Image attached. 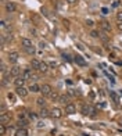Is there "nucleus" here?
<instances>
[{
    "instance_id": "nucleus-1",
    "label": "nucleus",
    "mask_w": 122,
    "mask_h": 136,
    "mask_svg": "<svg viewBox=\"0 0 122 136\" xmlns=\"http://www.w3.org/2000/svg\"><path fill=\"white\" fill-rule=\"evenodd\" d=\"M82 114L90 115V117H94V114H96V108L89 106V104H83V106H82Z\"/></svg>"
},
{
    "instance_id": "nucleus-2",
    "label": "nucleus",
    "mask_w": 122,
    "mask_h": 136,
    "mask_svg": "<svg viewBox=\"0 0 122 136\" xmlns=\"http://www.w3.org/2000/svg\"><path fill=\"white\" fill-rule=\"evenodd\" d=\"M74 61H75V63H76L79 67H86V65H87L86 60H85L82 56H79V54H76V56L74 57Z\"/></svg>"
},
{
    "instance_id": "nucleus-3",
    "label": "nucleus",
    "mask_w": 122,
    "mask_h": 136,
    "mask_svg": "<svg viewBox=\"0 0 122 136\" xmlns=\"http://www.w3.org/2000/svg\"><path fill=\"white\" fill-rule=\"evenodd\" d=\"M40 92H42L43 96H50V93L53 92V89H52V86H50V85L45 83V85L42 86V89H40Z\"/></svg>"
},
{
    "instance_id": "nucleus-4",
    "label": "nucleus",
    "mask_w": 122,
    "mask_h": 136,
    "mask_svg": "<svg viewBox=\"0 0 122 136\" xmlns=\"http://www.w3.org/2000/svg\"><path fill=\"white\" fill-rule=\"evenodd\" d=\"M18 59H19L18 52H10L8 53V61H10V63H17Z\"/></svg>"
},
{
    "instance_id": "nucleus-5",
    "label": "nucleus",
    "mask_w": 122,
    "mask_h": 136,
    "mask_svg": "<svg viewBox=\"0 0 122 136\" xmlns=\"http://www.w3.org/2000/svg\"><path fill=\"white\" fill-rule=\"evenodd\" d=\"M15 93H17V96H19V97H26V94H28V90H26L24 86H21V88H17Z\"/></svg>"
},
{
    "instance_id": "nucleus-6",
    "label": "nucleus",
    "mask_w": 122,
    "mask_h": 136,
    "mask_svg": "<svg viewBox=\"0 0 122 136\" xmlns=\"http://www.w3.org/2000/svg\"><path fill=\"white\" fill-rule=\"evenodd\" d=\"M24 83H25V78H24V76H17L15 79H14V85H15L17 88L24 86Z\"/></svg>"
},
{
    "instance_id": "nucleus-7",
    "label": "nucleus",
    "mask_w": 122,
    "mask_h": 136,
    "mask_svg": "<svg viewBox=\"0 0 122 136\" xmlns=\"http://www.w3.org/2000/svg\"><path fill=\"white\" fill-rule=\"evenodd\" d=\"M75 111H76V108H75V106H74V104H67L65 106V114H75Z\"/></svg>"
},
{
    "instance_id": "nucleus-8",
    "label": "nucleus",
    "mask_w": 122,
    "mask_h": 136,
    "mask_svg": "<svg viewBox=\"0 0 122 136\" xmlns=\"http://www.w3.org/2000/svg\"><path fill=\"white\" fill-rule=\"evenodd\" d=\"M19 72H21V68H19L18 65H14L11 70H10V75L11 76H18Z\"/></svg>"
},
{
    "instance_id": "nucleus-9",
    "label": "nucleus",
    "mask_w": 122,
    "mask_h": 136,
    "mask_svg": "<svg viewBox=\"0 0 122 136\" xmlns=\"http://www.w3.org/2000/svg\"><path fill=\"white\" fill-rule=\"evenodd\" d=\"M52 117H54V118H61L63 117V111L60 110V108H53L52 110Z\"/></svg>"
},
{
    "instance_id": "nucleus-10",
    "label": "nucleus",
    "mask_w": 122,
    "mask_h": 136,
    "mask_svg": "<svg viewBox=\"0 0 122 136\" xmlns=\"http://www.w3.org/2000/svg\"><path fill=\"white\" fill-rule=\"evenodd\" d=\"M58 101L61 104H64V106H67V104H69V96H67V94H61Z\"/></svg>"
},
{
    "instance_id": "nucleus-11",
    "label": "nucleus",
    "mask_w": 122,
    "mask_h": 136,
    "mask_svg": "<svg viewBox=\"0 0 122 136\" xmlns=\"http://www.w3.org/2000/svg\"><path fill=\"white\" fill-rule=\"evenodd\" d=\"M39 115L42 118H46V117H49V115H52V113H50L46 107H42V108H40V111H39Z\"/></svg>"
},
{
    "instance_id": "nucleus-12",
    "label": "nucleus",
    "mask_w": 122,
    "mask_h": 136,
    "mask_svg": "<svg viewBox=\"0 0 122 136\" xmlns=\"http://www.w3.org/2000/svg\"><path fill=\"white\" fill-rule=\"evenodd\" d=\"M21 45L24 49H26V47H30V46H33L32 45V40H29V39H26V38H22L21 39Z\"/></svg>"
},
{
    "instance_id": "nucleus-13",
    "label": "nucleus",
    "mask_w": 122,
    "mask_h": 136,
    "mask_svg": "<svg viewBox=\"0 0 122 136\" xmlns=\"http://www.w3.org/2000/svg\"><path fill=\"white\" fill-rule=\"evenodd\" d=\"M40 89H42V86H39L38 83H32V85L29 86L28 90H30L32 93H38V92H40Z\"/></svg>"
},
{
    "instance_id": "nucleus-14",
    "label": "nucleus",
    "mask_w": 122,
    "mask_h": 136,
    "mask_svg": "<svg viewBox=\"0 0 122 136\" xmlns=\"http://www.w3.org/2000/svg\"><path fill=\"white\" fill-rule=\"evenodd\" d=\"M6 10H7L8 13H14L15 10H17V6L14 4V3H11V2H8L7 4H6Z\"/></svg>"
},
{
    "instance_id": "nucleus-15",
    "label": "nucleus",
    "mask_w": 122,
    "mask_h": 136,
    "mask_svg": "<svg viewBox=\"0 0 122 136\" xmlns=\"http://www.w3.org/2000/svg\"><path fill=\"white\" fill-rule=\"evenodd\" d=\"M8 121H10V114L3 113L2 115H0V122H2V124H7Z\"/></svg>"
},
{
    "instance_id": "nucleus-16",
    "label": "nucleus",
    "mask_w": 122,
    "mask_h": 136,
    "mask_svg": "<svg viewBox=\"0 0 122 136\" xmlns=\"http://www.w3.org/2000/svg\"><path fill=\"white\" fill-rule=\"evenodd\" d=\"M15 136H28V131L25 128H19V129H17Z\"/></svg>"
},
{
    "instance_id": "nucleus-17",
    "label": "nucleus",
    "mask_w": 122,
    "mask_h": 136,
    "mask_svg": "<svg viewBox=\"0 0 122 136\" xmlns=\"http://www.w3.org/2000/svg\"><path fill=\"white\" fill-rule=\"evenodd\" d=\"M49 64L47 63H45V61H42V63H40V67H39V71L40 72H47V70H49Z\"/></svg>"
},
{
    "instance_id": "nucleus-18",
    "label": "nucleus",
    "mask_w": 122,
    "mask_h": 136,
    "mask_svg": "<svg viewBox=\"0 0 122 136\" xmlns=\"http://www.w3.org/2000/svg\"><path fill=\"white\" fill-rule=\"evenodd\" d=\"M22 76H24V78H25V81H26V79H32V76H33V75H32V71H30V70H29V68H26V70H25V71H24Z\"/></svg>"
},
{
    "instance_id": "nucleus-19",
    "label": "nucleus",
    "mask_w": 122,
    "mask_h": 136,
    "mask_svg": "<svg viewBox=\"0 0 122 136\" xmlns=\"http://www.w3.org/2000/svg\"><path fill=\"white\" fill-rule=\"evenodd\" d=\"M101 28L106 31V32H110V31H111V25H110V22H107V21H101Z\"/></svg>"
},
{
    "instance_id": "nucleus-20",
    "label": "nucleus",
    "mask_w": 122,
    "mask_h": 136,
    "mask_svg": "<svg viewBox=\"0 0 122 136\" xmlns=\"http://www.w3.org/2000/svg\"><path fill=\"white\" fill-rule=\"evenodd\" d=\"M110 97L113 99V100H114V101H115V103H117V104L119 103V97L117 96V93H115L114 90H111V92H110Z\"/></svg>"
},
{
    "instance_id": "nucleus-21",
    "label": "nucleus",
    "mask_w": 122,
    "mask_h": 136,
    "mask_svg": "<svg viewBox=\"0 0 122 136\" xmlns=\"http://www.w3.org/2000/svg\"><path fill=\"white\" fill-rule=\"evenodd\" d=\"M50 100H58V99H60V96H58V93H57V92L56 90H53L52 92V93H50Z\"/></svg>"
},
{
    "instance_id": "nucleus-22",
    "label": "nucleus",
    "mask_w": 122,
    "mask_h": 136,
    "mask_svg": "<svg viewBox=\"0 0 122 136\" xmlns=\"http://www.w3.org/2000/svg\"><path fill=\"white\" fill-rule=\"evenodd\" d=\"M30 64H32V67H33V68H36V70H39V67H40V61H39V60L33 59V60H32V63H30Z\"/></svg>"
},
{
    "instance_id": "nucleus-23",
    "label": "nucleus",
    "mask_w": 122,
    "mask_h": 136,
    "mask_svg": "<svg viewBox=\"0 0 122 136\" xmlns=\"http://www.w3.org/2000/svg\"><path fill=\"white\" fill-rule=\"evenodd\" d=\"M36 103H38V106H40V107H45V104H46L45 97H39L38 100H36Z\"/></svg>"
},
{
    "instance_id": "nucleus-24",
    "label": "nucleus",
    "mask_w": 122,
    "mask_h": 136,
    "mask_svg": "<svg viewBox=\"0 0 122 136\" xmlns=\"http://www.w3.org/2000/svg\"><path fill=\"white\" fill-rule=\"evenodd\" d=\"M18 125H19V128H25V127H28V121L19 120V121H18Z\"/></svg>"
},
{
    "instance_id": "nucleus-25",
    "label": "nucleus",
    "mask_w": 122,
    "mask_h": 136,
    "mask_svg": "<svg viewBox=\"0 0 122 136\" xmlns=\"http://www.w3.org/2000/svg\"><path fill=\"white\" fill-rule=\"evenodd\" d=\"M25 52L28 53V54H33L35 53V46H30V47H26L25 49Z\"/></svg>"
},
{
    "instance_id": "nucleus-26",
    "label": "nucleus",
    "mask_w": 122,
    "mask_h": 136,
    "mask_svg": "<svg viewBox=\"0 0 122 136\" xmlns=\"http://www.w3.org/2000/svg\"><path fill=\"white\" fill-rule=\"evenodd\" d=\"M0 133H2L3 136L6 135V127H4V124H2V125H0Z\"/></svg>"
},
{
    "instance_id": "nucleus-27",
    "label": "nucleus",
    "mask_w": 122,
    "mask_h": 136,
    "mask_svg": "<svg viewBox=\"0 0 122 136\" xmlns=\"http://www.w3.org/2000/svg\"><path fill=\"white\" fill-rule=\"evenodd\" d=\"M90 35L93 36V38H99V36H100V32H97V31H91Z\"/></svg>"
},
{
    "instance_id": "nucleus-28",
    "label": "nucleus",
    "mask_w": 122,
    "mask_h": 136,
    "mask_svg": "<svg viewBox=\"0 0 122 136\" xmlns=\"http://www.w3.org/2000/svg\"><path fill=\"white\" fill-rule=\"evenodd\" d=\"M7 99H8L10 101H14V100H15V96H14L13 93H8V94H7Z\"/></svg>"
},
{
    "instance_id": "nucleus-29",
    "label": "nucleus",
    "mask_w": 122,
    "mask_h": 136,
    "mask_svg": "<svg viewBox=\"0 0 122 136\" xmlns=\"http://www.w3.org/2000/svg\"><path fill=\"white\" fill-rule=\"evenodd\" d=\"M117 20L119 22H122V11H119V13H117Z\"/></svg>"
},
{
    "instance_id": "nucleus-30",
    "label": "nucleus",
    "mask_w": 122,
    "mask_h": 136,
    "mask_svg": "<svg viewBox=\"0 0 122 136\" xmlns=\"http://www.w3.org/2000/svg\"><path fill=\"white\" fill-rule=\"evenodd\" d=\"M57 65H58V64H57L56 61H52V63H49V67H50V68H56Z\"/></svg>"
},
{
    "instance_id": "nucleus-31",
    "label": "nucleus",
    "mask_w": 122,
    "mask_h": 136,
    "mask_svg": "<svg viewBox=\"0 0 122 136\" xmlns=\"http://www.w3.org/2000/svg\"><path fill=\"white\" fill-rule=\"evenodd\" d=\"M86 25H87V26H93L94 22L91 21V20H86Z\"/></svg>"
},
{
    "instance_id": "nucleus-32",
    "label": "nucleus",
    "mask_w": 122,
    "mask_h": 136,
    "mask_svg": "<svg viewBox=\"0 0 122 136\" xmlns=\"http://www.w3.org/2000/svg\"><path fill=\"white\" fill-rule=\"evenodd\" d=\"M101 13H103L104 15L108 14V8H107V7H103V8H101Z\"/></svg>"
},
{
    "instance_id": "nucleus-33",
    "label": "nucleus",
    "mask_w": 122,
    "mask_h": 136,
    "mask_svg": "<svg viewBox=\"0 0 122 136\" xmlns=\"http://www.w3.org/2000/svg\"><path fill=\"white\" fill-rule=\"evenodd\" d=\"M67 2H68L69 4H76V3H78V0H67Z\"/></svg>"
},
{
    "instance_id": "nucleus-34",
    "label": "nucleus",
    "mask_w": 122,
    "mask_h": 136,
    "mask_svg": "<svg viewBox=\"0 0 122 136\" xmlns=\"http://www.w3.org/2000/svg\"><path fill=\"white\" fill-rule=\"evenodd\" d=\"M89 97H90V99H94V97H96V94H94V92H90V93H89Z\"/></svg>"
},
{
    "instance_id": "nucleus-35",
    "label": "nucleus",
    "mask_w": 122,
    "mask_h": 136,
    "mask_svg": "<svg viewBox=\"0 0 122 136\" xmlns=\"http://www.w3.org/2000/svg\"><path fill=\"white\" fill-rule=\"evenodd\" d=\"M39 46L42 47V49H45V47H46V43H45V42H40V43H39Z\"/></svg>"
},
{
    "instance_id": "nucleus-36",
    "label": "nucleus",
    "mask_w": 122,
    "mask_h": 136,
    "mask_svg": "<svg viewBox=\"0 0 122 136\" xmlns=\"http://www.w3.org/2000/svg\"><path fill=\"white\" fill-rule=\"evenodd\" d=\"M0 67H2V72H4V71H6V65H4V63H2V65H0Z\"/></svg>"
},
{
    "instance_id": "nucleus-37",
    "label": "nucleus",
    "mask_w": 122,
    "mask_h": 136,
    "mask_svg": "<svg viewBox=\"0 0 122 136\" xmlns=\"http://www.w3.org/2000/svg\"><path fill=\"white\" fill-rule=\"evenodd\" d=\"M113 6H114V7H118V6H119V2H114Z\"/></svg>"
},
{
    "instance_id": "nucleus-38",
    "label": "nucleus",
    "mask_w": 122,
    "mask_h": 136,
    "mask_svg": "<svg viewBox=\"0 0 122 136\" xmlns=\"http://www.w3.org/2000/svg\"><path fill=\"white\" fill-rule=\"evenodd\" d=\"M42 127H45V124H42V122H39V124H38V128H42Z\"/></svg>"
},
{
    "instance_id": "nucleus-39",
    "label": "nucleus",
    "mask_w": 122,
    "mask_h": 136,
    "mask_svg": "<svg viewBox=\"0 0 122 136\" xmlns=\"http://www.w3.org/2000/svg\"><path fill=\"white\" fill-rule=\"evenodd\" d=\"M118 28H119V29L122 31V22H119V24H118Z\"/></svg>"
}]
</instances>
